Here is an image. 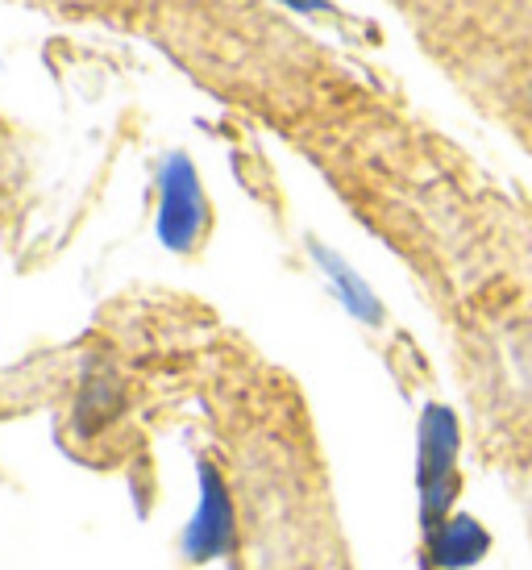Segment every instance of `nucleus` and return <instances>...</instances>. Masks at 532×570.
I'll return each instance as SVG.
<instances>
[{"instance_id":"f257e3e1","label":"nucleus","mask_w":532,"mask_h":570,"mask_svg":"<svg viewBox=\"0 0 532 570\" xmlns=\"http://www.w3.org/2000/svg\"><path fill=\"white\" fill-rule=\"evenodd\" d=\"M457 459H462V425L450 404H428L416 421V500H421V533H433L454 517Z\"/></svg>"},{"instance_id":"f03ea898","label":"nucleus","mask_w":532,"mask_h":570,"mask_svg":"<svg viewBox=\"0 0 532 570\" xmlns=\"http://www.w3.org/2000/svg\"><path fill=\"white\" fill-rule=\"evenodd\" d=\"M204 225H208V200L200 175L184 150H175L158 171V242L175 254H188L200 242Z\"/></svg>"},{"instance_id":"7ed1b4c3","label":"nucleus","mask_w":532,"mask_h":570,"mask_svg":"<svg viewBox=\"0 0 532 570\" xmlns=\"http://www.w3.org/2000/svg\"><path fill=\"white\" fill-rule=\"evenodd\" d=\"M237 541V517H234V500L220 483V475L200 462V500H196V512L191 521L184 524V538H179V554L184 562L200 567V562H217V558L234 554Z\"/></svg>"},{"instance_id":"20e7f679","label":"nucleus","mask_w":532,"mask_h":570,"mask_svg":"<svg viewBox=\"0 0 532 570\" xmlns=\"http://www.w3.org/2000/svg\"><path fill=\"white\" fill-rule=\"evenodd\" d=\"M491 554V529L470 512H454L433 533H424V558L433 570H474Z\"/></svg>"},{"instance_id":"39448f33","label":"nucleus","mask_w":532,"mask_h":570,"mask_svg":"<svg viewBox=\"0 0 532 570\" xmlns=\"http://www.w3.org/2000/svg\"><path fill=\"white\" fill-rule=\"evenodd\" d=\"M313 258L325 267V275L333 279V287H337V296H342V304L354 313L358 321H366V325H378L383 321V308H378V301L371 296V287L362 284L354 271L345 267L337 254H329L325 246H313Z\"/></svg>"},{"instance_id":"423d86ee","label":"nucleus","mask_w":532,"mask_h":570,"mask_svg":"<svg viewBox=\"0 0 532 570\" xmlns=\"http://www.w3.org/2000/svg\"><path fill=\"white\" fill-rule=\"evenodd\" d=\"M279 4H292V9H304V13H313V9H325L321 0H279Z\"/></svg>"},{"instance_id":"0eeeda50","label":"nucleus","mask_w":532,"mask_h":570,"mask_svg":"<svg viewBox=\"0 0 532 570\" xmlns=\"http://www.w3.org/2000/svg\"><path fill=\"white\" fill-rule=\"evenodd\" d=\"M524 109H529V117H532V80L524 83Z\"/></svg>"}]
</instances>
